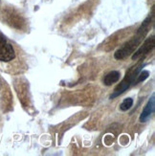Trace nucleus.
<instances>
[{
	"mask_svg": "<svg viewBox=\"0 0 155 156\" xmlns=\"http://www.w3.org/2000/svg\"><path fill=\"white\" fill-rule=\"evenodd\" d=\"M132 105H133V100L131 98H127V99L124 100L123 103L121 104L120 109L122 110V111H126V110H129V108L132 106Z\"/></svg>",
	"mask_w": 155,
	"mask_h": 156,
	"instance_id": "0eeeda50",
	"label": "nucleus"
},
{
	"mask_svg": "<svg viewBox=\"0 0 155 156\" xmlns=\"http://www.w3.org/2000/svg\"><path fill=\"white\" fill-rule=\"evenodd\" d=\"M150 76V72L146 71V70H144V71H141L138 76H137V80L134 83V84H136L137 83H141V81H144L146 79H147Z\"/></svg>",
	"mask_w": 155,
	"mask_h": 156,
	"instance_id": "6e6552de",
	"label": "nucleus"
},
{
	"mask_svg": "<svg viewBox=\"0 0 155 156\" xmlns=\"http://www.w3.org/2000/svg\"><path fill=\"white\" fill-rule=\"evenodd\" d=\"M144 65L141 64V65H138V66H135V67H132V68H130L129 71L126 73L125 79L122 80V83H121L115 88L114 92L111 94L110 99H115L116 97L120 96V95H122L125 90L129 89L131 84H134V83H135V79L137 78L138 74L141 72V70H142Z\"/></svg>",
	"mask_w": 155,
	"mask_h": 156,
	"instance_id": "f03ea898",
	"label": "nucleus"
},
{
	"mask_svg": "<svg viewBox=\"0 0 155 156\" xmlns=\"http://www.w3.org/2000/svg\"><path fill=\"white\" fill-rule=\"evenodd\" d=\"M154 109H155V99H154V95H152V97L149 100L146 105L144 108L142 114H141L140 121L142 122V123L146 122L147 119H149L151 116V114H153Z\"/></svg>",
	"mask_w": 155,
	"mask_h": 156,
	"instance_id": "39448f33",
	"label": "nucleus"
},
{
	"mask_svg": "<svg viewBox=\"0 0 155 156\" xmlns=\"http://www.w3.org/2000/svg\"><path fill=\"white\" fill-rule=\"evenodd\" d=\"M120 77H121V74L119 71H112L104 77V83L107 86L112 85L113 83H117V81L120 80Z\"/></svg>",
	"mask_w": 155,
	"mask_h": 156,
	"instance_id": "423d86ee",
	"label": "nucleus"
},
{
	"mask_svg": "<svg viewBox=\"0 0 155 156\" xmlns=\"http://www.w3.org/2000/svg\"><path fill=\"white\" fill-rule=\"evenodd\" d=\"M16 58V53L12 46L7 41L5 36L0 33V60L4 62H11Z\"/></svg>",
	"mask_w": 155,
	"mask_h": 156,
	"instance_id": "7ed1b4c3",
	"label": "nucleus"
},
{
	"mask_svg": "<svg viewBox=\"0 0 155 156\" xmlns=\"http://www.w3.org/2000/svg\"><path fill=\"white\" fill-rule=\"evenodd\" d=\"M154 41H155L154 37H150L147 38L146 41L143 43V45L141 46L140 48L133 54L132 59L135 60V59L141 58V57L144 56V55H146L147 53H150L153 49V47H154V44H155Z\"/></svg>",
	"mask_w": 155,
	"mask_h": 156,
	"instance_id": "20e7f679",
	"label": "nucleus"
},
{
	"mask_svg": "<svg viewBox=\"0 0 155 156\" xmlns=\"http://www.w3.org/2000/svg\"><path fill=\"white\" fill-rule=\"evenodd\" d=\"M150 22H151V17L149 16L145 21L143 22L142 26L140 27L136 36L134 37L132 39H130L129 42H126L122 48H120L116 53H115V58L117 59H123L125 58H126L127 56H129L131 53L134 52L138 45L141 43L142 39L144 38V37L146 35V33L150 30Z\"/></svg>",
	"mask_w": 155,
	"mask_h": 156,
	"instance_id": "f257e3e1",
	"label": "nucleus"
}]
</instances>
